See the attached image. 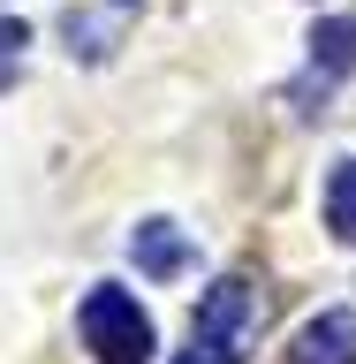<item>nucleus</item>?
Here are the masks:
<instances>
[{
  "label": "nucleus",
  "instance_id": "obj_1",
  "mask_svg": "<svg viewBox=\"0 0 356 364\" xmlns=\"http://www.w3.org/2000/svg\"><path fill=\"white\" fill-rule=\"evenodd\" d=\"M258 326H266V296H258V281H250V273H220V281L198 296L190 349H182L175 364H250Z\"/></svg>",
  "mask_w": 356,
  "mask_h": 364
},
{
  "label": "nucleus",
  "instance_id": "obj_7",
  "mask_svg": "<svg viewBox=\"0 0 356 364\" xmlns=\"http://www.w3.org/2000/svg\"><path fill=\"white\" fill-rule=\"evenodd\" d=\"M326 228H334V243L356 250V159L326 167Z\"/></svg>",
  "mask_w": 356,
  "mask_h": 364
},
{
  "label": "nucleus",
  "instance_id": "obj_3",
  "mask_svg": "<svg viewBox=\"0 0 356 364\" xmlns=\"http://www.w3.org/2000/svg\"><path fill=\"white\" fill-rule=\"evenodd\" d=\"M303 46H311V61H303V76L288 84V99H296V114H326V99L356 76V16L311 23V38H303Z\"/></svg>",
  "mask_w": 356,
  "mask_h": 364
},
{
  "label": "nucleus",
  "instance_id": "obj_8",
  "mask_svg": "<svg viewBox=\"0 0 356 364\" xmlns=\"http://www.w3.org/2000/svg\"><path fill=\"white\" fill-rule=\"evenodd\" d=\"M23 46H31V23H23V16H0V91L16 84V68H23Z\"/></svg>",
  "mask_w": 356,
  "mask_h": 364
},
{
  "label": "nucleus",
  "instance_id": "obj_4",
  "mask_svg": "<svg viewBox=\"0 0 356 364\" xmlns=\"http://www.w3.org/2000/svg\"><path fill=\"white\" fill-rule=\"evenodd\" d=\"M129 258H136V273H152V281H182L198 250H190V235H182L175 220H159V213H152V220L129 228Z\"/></svg>",
  "mask_w": 356,
  "mask_h": 364
},
{
  "label": "nucleus",
  "instance_id": "obj_6",
  "mask_svg": "<svg viewBox=\"0 0 356 364\" xmlns=\"http://www.w3.org/2000/svg\"><path fill=\"white\" fill-rule=\"evenodd\" d=\"M288 364H356V311H318L296 326Z\"/></svg>",
  "mask_w": 356,
  "mask_h": 364
},
{
  "label": "nucleus",
  "instance_id": "obj_2",
  "mask_svg": "<svg viewBox=\"0 0 356 364\" xmlns=\"http://www.w3.org/2000/svg\"><path fill=\"white\" fill-rule=\"evenodd\" d=\"M76 334H84V349L99 364H152L159 357L152 311H144L129 289H114V281H99V289L76 304Z\"/></svg>",
  "mask_w": 356,
  "mask_h": 364
},
{
  "label": "nucleus",
  "instance_id": "obj_5",
  "mask_svg": "<svg viewBox=\"0 0 356 364\" xmlns=\"http://www.w3.org/2000/svg\"><path fill=\"white\" fill-rule=\"evenodd\" d=\"M122 31H129V8H68L61 16V38H68V61H114V46H122Z\"/></svg>",
  "mask_w": 356,
  "mask_h": 364
}]
</instances>
